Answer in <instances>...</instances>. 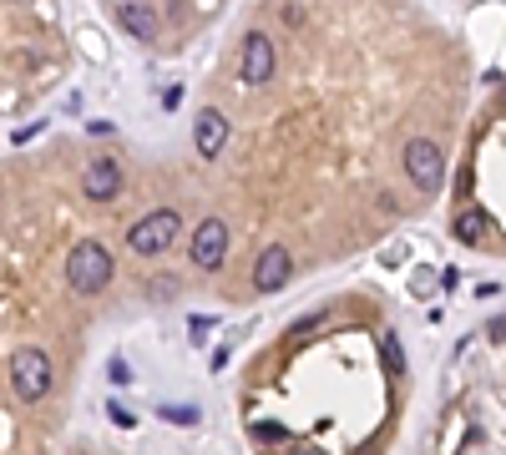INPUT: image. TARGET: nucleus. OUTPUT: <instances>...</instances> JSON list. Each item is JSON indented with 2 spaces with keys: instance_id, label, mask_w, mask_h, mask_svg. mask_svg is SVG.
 Returning <instances> with one entry per match:
<instances>
[{
  "instance_id": "1a4fd4ad",
  "label": "nucleus",
  "mask_w": 506,
  "mask_h": 455,
  "mask_svg": "<svg viewBox=\"0 0 506 455\" xmlns=\"http://www.w3.org/2000/svg\"><path fill=\"white\" fill-rule=\"evenodd\" d=\"M193 142H198L203 157H218L223 142H228V117H223L218 107H208V111L198 117V127H193Z\"/></svg>"
},
{
  "instance_id": "20e7f679",
  "label": "nucleus",
  "mask_w": 506,
  "mask_h": 455,
  "mask_svg": "<svg viewBox=\"0 0 506 455\" xmlns=\"http://www.w3.org/2000/svg\"><path fill=\"white\" fill-rule=\"evenodd\" d=\"M177 228H183V217H177L173 207H157V213H147L142 223H137L132 233H127V249H132V253H142V259H153V253L173 249Z\"/></svg>"
},
{
  "instance_id": "dca6fc26",
  "label": "nucleus",
  "mask_w": 506,
  "mask_h": 455,
  "mask_svg": "<svg viewBox=\"0 0 506 455\" xmlns=\"http://www.w3.org/2000/svg\"><path fill=\"white\" fill-rule=\"evenodd\" d=\"M187 329H193V344H203V339H208V329H213V319H193Z\"/></svg>"
},
{
  "instance_id": "a211bd4d",
  "label": "nucleus",
  "mask_w": 506,
  "mask_h": 455,
  "mask_svg": "<svg viewBox=\"0 0 506 455\" xmlns=\"http://www.w3.org/2000/svg\"><path fill=\"white\" fill-rule=\"evenodd\" d=\"M279 16H284L289 26H299V21H304V11H299V5H279Z\"/></svg>"
},
{
  "instance_id": "423d86ee",
  "label": "nucleus",
  "mask_w": 506,
  "mask_h": 455,
  "mask_svg": "<svg viewBox=\"0 0 506 455\" xmlns=\"http://www.w3.org/2000/svg\"><path fill=\"white\" fill-rule=\"evenodd\" d=\"M269 76H274V41L264 31H248L243 36V81L248 87H264Z\"/></svg>"
},
{
  "instance_id": "f257e3e1",
  "label": "nucleus",
  "mask_w": 506,
  "mask_h": 455,
  "mask_svg": "<svg viewBox=\"0 0 506 455\" xmlns=\"http://www.w3.org/2000/svg\"><path fill=\"white\" fill-rule=\"evenodd\" d=\"M11 385H16V395L31 400V405L46 400L51 385H56L51 354H46V349H16V354H11Z\"/></svg>"
},
{
  "instance_id": "f03ea898",
  "label": "nucleus",
  "mask_w": 506,
  "mask_h": 455,
  "mask_svg": "<svg viewBox=\"0 0 506 455\" xmlns=\"http://www.w3.org/2000/svg\"><path fill=\"white\" fill-rule=\"evenodd\" d=\"M67 283L77 293H101L111 283V253L101 243H77L67 259Z\"/></svg>"
},
{
  "instance_id": "39448f33",
  "label": "nucleus",
  "mask_w": 506,
  "mask_h": 455,
  "mask_svg": "<svg viewBox=\"0 0 506 455\" xmlns=\"http://www.w3.org/2000/svg\"><path fill=\"white\" fill-rule=\"evenodd\" d=\"M187 253H193V263H198L203 273L223 269V259H228V223H223V217H203Z\"/></svg>"
},
{
  "instance_id": "2eb2a0df",
  "label": "nucleus",
  "mask_w": 506,
  "mask_h": 455,
  "mask_svg": "<svg viewBox=\"0 0 506 455\" xmlns=\"http://www.w3.org/2000/svg\"><path fill=\"white\" fill-rule=\"evenodd\" d=\"M111 385H132V365H127V359H111Z\"/></svg>"
},
{
  "instance_id": "6e6552de",
  "label": "nucleus",
  "mask_w": 506,
  "mask_h": 455,
  "mask_svg": "<svg viewBox=\"0 0 506 455\" xmlns=\"http://www.w3.org/2000/svg\"><path fill=\"white\" fill-rule=\"evenodd\" d=\"M289 273H294L289 249H264V259H258V269H253V289H258V293H279L289 283Z\"/></svg>"
},
{
  "instance_id": "9d476101",
  "label": "nucleus",
  "mask_w": 506,
  "mask_h": 455,
  "mask_svg": "<svg viewBox=\"0 0 506 455\" xmlns=\"http://www.w3.org/2000/svg\"><path fill=\"white\" fill-rule=\"evenodd\" d=\"M117 16H121V31L137 36V41H157V31H163V26H157V11L147 0H127Z\"/></svg>"
},
{
  "instance_id": "f8f14e48",
  "label": "nucleus",
  "mask_w": 506,
  "mask_h": 455,
  "mask_svg": "<svg viewBox=\"0 0 506 455\" xmlns=\"http://www.w3.org/2000/svg\"><path fill=\"white\" fill-rule=\"evenodd\" d=\"M380 354H385V369H390V375H406V349H400L395 334L380 339Z\"/></svg>"
},
{
  "instance_id": "f3484780",
  "label": "nucleus",
  "mask_w": 506,
  "mask_h": 455,
  "mask_svg": "<svg viewBox=\"0 0 506 455\" xmlns=\"http://www.w3.org/2000/svg\"><path fill=\"white\" fill-rule=\"evenodd\" d=\"M147 289H153V293H163V299H173V293H177V283H173V279H153Z\"/></svg>"
},
{
  "instance_id": "ddd939ff",
  "label": "nucleus",
  "mask_w": 506,
  "mask_h": 455,
  "mask_svg": "<svg viewBox=\"0 0 506 455\" xmlns=\"http://www.w3.org/2000/svg\"><path fill=\"white\" fill-rule=\"evenodd\" d=\"M167 420H173V425H183V430H187V425H198V410H193V405H167Z\"/></svg>"
},
{
  "instance_id": "0eeeda50",
  "label": "nucleus",
  "mask_w": 506,
  "mask_h": 455,
  "mask_svg": "<svg viewBox=\"0 0 506 455\" xmlns=\"http://www.w3.org/2000/svg\"><path fill=\"white\" fill-rule=\"evenodd\" d=\"M81 193H87L91 203H111V197L121 193V163H111V157H97V163L81 173Z\"/></svg>"
},
{
  "instance_id": "6ab92c4d",
  "label": "nucleus",
  "mask_w": 506,
  "mask_h": 455,
  "mask_svg": "<svg viewBox=\"0 0 506 455\" xmlns=\"http://www.w3.org/2000/svg\"><path fill=\"white\" fill-rule=\"evenodd\" d=\"M177 101H183V87H167V91H163V107H167V111H173V107H177Z\"/></svg>"
},
{
  "instance_id": "9b49d317",
  "label": "nucleus",
  "mask_w": 506,
  "mask_h": 455,
  "mask_svg": "<svg viewBox=\"0 0 506 455\" xmlns=\"http://www.w3.org/2000/svg\"><path fill=\"white\" fill-rule=\"evenodd\" d=\"M486 233H491V217H486L481 207H466V213L456 217V238H466V243H486Z\"/></svg>"
},
{
  "instance_id": "4468645a",
  "label": "nucleus",
  "mask_w": 506,
  "mask_h": 455,
  "mask_svg": "<svg viewBox=\"0 0 506 455\" xmlns=\"http://www.w3.org/2000/svg\"><path fill=\"white\" fill-rule=\"evenodd\" d=\"M253 440H289V430L274 425V420H264V425H253Z\"/></svg>"
},
{
  "instance_id": "7ed1b4c3",
  "label": "nucleus",
  "mask_w": 506,
  "mask_h": 455,
  "mask_svg": "<svg viewBox=\"0 0 506 455\" xmlns=\"http://www.w3.org/2000/svg\"><path fill=\"white\" fill-rule=\"evenodd\" d=\"M406 177L420 193H440V183H446V152L430 137H410L406 142Z\"/></svg>"
}]
</instances>
